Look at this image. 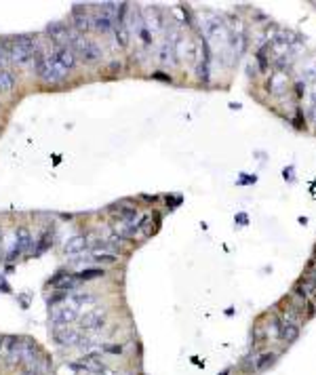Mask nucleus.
I'll use <instances>...</instances> for the list:
<instances>
[{"label": "nucleus", "mask_w": 316, "mask_h": 375, "mask_svg": "<svg viewBox=\"0 0 316 375\" xmlns=\"http://www.w3.org/2000/svg\"><path fill=\"white\" fill-rule=\"evenodd\" d=\"M5 49H7L9 62H13L19 68H26L38 55V47H36V43H32V38H30V36H15V38H11L5 45Z\"/></svg>", "instance_id": "f257e3e1"}, {"label": "nucleus", "mask_w": 316, "mask_h": 375, "mask_svg": "<svg viewBox=\"0 0 316 375\" xmlns=\"http://www.w3.org/2000/svg\"><path fill=\"white\" fill-rule=\"evenodd\" d=\"M34 64H36V72L40 76L43 83H49V85H57L61 83L66 76H68V70L61 68L53 55H45V53H38L34 57Z\"/></svg>", "instance_id": "f03ea898"}, {"label": "nucleus", "mask_w": 316, "mask_h": 375, "mask_svg": "<svg viewBox=\"0 0 316 375\" xmlns=\"http://www.w3.org/2000/svg\"><path fill=\"white\" fill-rule=\"evenodd\" d=\"M70 49L74 51L76 59L85 64H97L101 57H104V51L101 47L95 43V40H89V38H83V36H76L72 43H70Z\"/></svg>", "instance_id": "7ed1b4c3"}, {"label": "nucleus", "mask_w": 316, "mask_h": 375, "mask_svg": "<svg viewBox=\"0 0 316 375\" xmlns=\"http://www.w3.org/2000/svg\"><path fill=\"white\" fill-rule=\"evenodd\" d=\"M106 322H108V312L101 308V310L85 312V316L80 318V327H83L85 333H97L106 327Z\"/></svg>", "instance_id": "20e7f679"}, {"label": "nucleus", "mask_w": 316, "mask_h": 375, "mask_svg": "<svg viewBox=\"0 0 316 375\" xmlns=\"http://www.w3.org/2000/svg\"><path fill=\"white\" fill-rule=\"evenodd\" d=\"M49 318L55 327H68V325H72L74 320H78V310L74 306H70V303H66V306H59V308L51 310Z\"/></svg>", "instance_id": "39448f33"}, {"label": "nucleus", "mask_w": 316, "mask_h": 375, "mask_svg": "<svg viewBox=\"0 0 316 375\" xmlns=\"http://www.w3.org/2000/svg\"><path fill=\"white\" fill-rule=\"evenodd\" d=\"M3 358L7 367L22 364V341L17 337H5L3 339Z\"/></svg>", "instance_id": "423d86ee"}, {"label": "nucleus", "mask_w": 316, "mask_h": 375, "mask_svg": "<svg viewBox=\"0 0 316 375\" xmlns=\"http://www.w3.org/2000/svg\"><path fill=\"white\" fill-rule=\"evenodd\" d=\"M53 339L55 343H59V346L64 348H72V346H78L80 341V331L72 329V327H55L53 329Z\"/></svg>", "instance_id": "0eeeda50"}, {"label": "nucleus", "mask_w": 316, "mask_h": 375, "mask_svg": "<svg viewBox=\"0 0 316 375\" xmlns=\"http://www.w3.org/2000/svg\"><path fill=\"white\" fill-rule=\"evenodd\" d=\"M72 367L76 371H87V373H101L106 369V364H104V358H101V354L99 352H89L85 354V358L83 360H78L76 364H72Z\"/></svg>", "instance_id": "6e6552de"}, {"label": "nucleus", "mask_w": 316, "mask_h": 375, "mask_svg": "<svg viewBox=\"0 0 316 375\" xmlns=\"http://www.w3.org/2000/svg\"><path fill=\"white\" fill-rule=\"evenodd\" d=\"M53 57H55V62H57L61 68H66V70H72V68H76V64H78L74 51L70 49L68 45H59V47L53 51Z\"/></svg>", "instance_id": "1a4fd4ad"}, {"label": "nucleus", "mask_w": 316, "mask_h": 375, "mask_svg": "<svg viewBox=\"0 0 316 375\" xmlns=\"http://www.w3.org/2000/svg\"><path fill=\"white\" fill-rule=\"evenodd\" d=\"M47 32L51 34V38L55 40V43H72V40L78 36V34H74L72 30H70L68 26H61V24H53V26H49L47 28Z\"/></svg>", "instance_id": "9d476101"}, {"label": "nucleus", "mask_w": 316, "mask_h": 375, "mask_svg": "<svg viewBox=\"0 0 316 375\" xmlns=\"http://www.w3.org/2000/svg\"><path fill=\"white\" fill-rule=\"evenodd\" d=\"M72 17H74L76 30H80V32H89V30L93 28V19H91V15H89V11L85 7H74Z\"/></svg>", "instance_id": "9b49d317"}, {"label": "nucleus", "mask_w": 316, "mask_h": 375, "mask_svg": "<svg viewBox=\"0 0 316 375\" xmlns=\"http://www.w3.org/2000/svg\"><path fill=\"white\" fill-rule=\"evenodd\" d=\"M95 301H97V293H68V299H66V303L74 306L76 310L83 306H91Z\"/></svg>", "instance_id": "f8f14e48"}, {"label": "nucleus", "mask_w": 316, "mask_h": 375, "mask_svg": "<svg viewBox=\"0 0 316 375\" xmlns=\"http://www.w3.org/2000/svg\"><path fill=\"white\" fill-rule=\"evenodd\" d=\"M30 245H32V234H30V230L26 226H19L15 230V249L19 253H24Z\"/></svg>", "instance_id": "ddd939ff"}, {"label": "nucleus", "mask_w": 316, "mask_h": 375, "mask_svg": "<svg viewBox=\"0 0 316 375\" xmlns=\"http://www.w3.org/2000/svg\"><path fill=\"white\" fill-rule=\"evenodd\" d=\"M278 335L289 346V343H293L295 339L299 337V327L297 325H291V322H282L280 329H278Z\"/></svg>", "instance_id": "4468645a"}, {"label": "nucleus", "mask_w": 316, "mask_h": 375, "mask_svg": "<svg viewBox=\"0 0 316 375\" xmlns=\"http://www.w3.org/2000/svg\"><path fill=\"white\" fill-rule=\"evenodd\" d=\"M116 217H118L125 226H135L139 213H137V209H133V207H120V209L116 211Z\"/></svg>", "instance_id": "2eb2a0df"}, {"label": "nucleus", "mask_w": 316, "mask_h": 375, "mask_svg": "<svg viewBox=\"0 0 316 375\" xmlns=\"http://www.w3.org/2000/svg\"><path fill=\"white\" fill-rule=\"evenodd\" d=\"M87 249V236H72V238H68L66 242V253H70V255H74V253H80V251H85Z\"/></svg>", "instance_id": "dca6fc26"}, {"label": "nucleus", "mask_w": 316, "mask_h": 375, "mask_svg": "<svg viewBox=\"0 0 316 375\" xmlns=\"http://www.w3.org/2000/svg\"><path fill=\"white\" fill-rule=\"evenodd\" d=\"M114 36H116V43H118V47H122L125 49L127 45H129V26H127V22H116V26H114Z\"/></svg>", "instance_id": "f3484780"}, {"label": "nucleus", "mask_w": 316, "mask_h": 375, "mask_svg": "<svg viewBox=\"0 0 316 375\" xmlns=\"http://www.w3.org/2000/svg\"><path fill=\"white\" fill-rule=\"evenodd\" d=\"M91 257H93L95 261H99V263H116V261H118L116 253H110V251H106V247H97V249H93V253H91Z\"/></svg>", "instance_id": "a211bd4d"}, {"label": "nucleus", "mask_w": 316, "mask_h": 375, "mask_svg": "<svg viewBox=\"0 0 316 375\" xmlns=\"http://www.w3.org/2000/svg\"><path fill=\"white\" fill-rule=\"evenodd\" d=\"M15 89V76L9 70H0V93H11Z\"/></svg>", "instance_id": "6ab92c4d"}, {"label": "nucleus", "mask_w": 316, "mask_h": 375, "mask_svg": "<svg viewBox=\"0 0 316 375\" xmlns=\"http://www.w3.org/2000/svg\"><path fill=\"white\" fill-rule=\"evenodd\" d=\"M78 278H76V274L74 276H64V278H55L53 282H51V285H53L55 289H61V291H70V289H74V287H78Z\"/></svg>", "instance_id": "aec40b11"}, {"label": "nucleus", "mask_w": 316, "mask_h": 375, "mask_svg": "<svg viewBox=\"0 0 316 375\" xmlns=\"http://www.w3.org/2000/svg\"><path fill=\"white\" fill-rule=\"evenodd\" d=\"M274 358H276V354H272V352H263L259 358H255V364H253V369H255V371H263V369L270 367V364L274 362Z\"/></svg>", "instance_id": "412c9836"}, {"label": "nucleus", "mask_w": 316, "mask_h": 375, "mask_svg": "<svg viewBox=\"0 0 316 375\" xmlns=\"http://www.w3.org/2000/svg\"><path fill=\"white\" fill-rule=\"evenodd\" d=\"M284 87H287V76H284V74H274L272 80H270V89L274 91V93H280Z\"/></svg>", "instance_id": "4be33fe9"}, {"label": "nucleus", "mask_w": 316, "mask_h": 375, "mask_svg": "<svg viewBox=\"0 0 316 375\" xmlns=\"http://www.w3.org/2000/svg\"><path fill=\"white\" fill-rule=\"evenodd\" d=\"M99 276H104V270H99V268L83 270V272H78V274H76L78 280H93V278H99Z\"/></svg>", "instance_id": "5701e85b"}, {"label": "nucleus", "mask_w": 316, "mask_h": 375, "mask_svg": "<svg viewBox=\"0 0 316 375\" xmlns=\"http://www.w3.org/2000/svg\"><path fill=\"white\" fill-rule=\"evenodd\" d=\"M101 352H106V354H122V352H125V346H122V343H104V346H101Z\"/></svg>", "instance_id": "b1692460"}, {"label": "nucleus", "mask_w": 316, "mask_h": 375, "mask_svg": "<svg viewBox=\"0 0 316 375\" xmlns=\"http://www.w3.org/2000/svg\"><path fill=\"white\" fill-rule=\"evenodd\" d=\"M7 66H9V55H7L5 43H0V70H5Z\"/></svg>", "instance_id": "393cba45"}, {"label": "nucleus", "mask_w": 316, "mask_h": 375, "mask_svg": "<svg viewBox=\"0 0 316 375\" xmlns=\"http://www.w3.org/2000/svg\"><path fill=\"white\" fill-rule=\"evenodd\" d=\"M152 78L154 80H165V83H171V76L165 72H152Z\"/></svg>", "instance_id": "a878e982"}, {"label": "nucleus", "mask_w": 316, "mask_h": 375, "mask_svg": "<svg viewBox=\"0 0 316 375\" xmlns=\"http://www.w3.org/2000/svg\"><path fill=\"white\" fill-rule=\"evenodd\" d=\"M150 224H152V221H150V217H146L144 221H141V232H144L146 236L150 234Z\"/></svg>", "instance_id": "bb28decb"}, {"label": "nucleus", "mask_w": 316, "mask_h": 375, "mask_svg": "<svg viewBox=\"0 0 316 375\" xmlns=\"http://www.w3.org/2000/svg\"><path fill=\"white\" fill-rule=\"evenodd\" d=\"M99 375H116V373H114V371H108V369H104V371H101Z\"/></svg>", "instance_id": "cd10ccee"}, {"label": "nucleus", "mask_w": 316, "mask_h": 375, "mask_svg": "<svg viewBox=\"0 0 316 375\" xmlns=\"http://www.w3.org/2000/svg\"><path fill=\"white\" fill-rule=\"evenodd\" d=\"M3 339H5V337L0 335V358H3Z\"/></svg>", "instance_id": "c85d7f7f"}, {"label": "nucleus", "mask_w": 316, "mask_h": 375, "mask_svg": "<svg viewBox=\"0 0 316 375\" xmlns=\"http://www.w3.org/2000/svg\"><path fill=\"white\" fill-rule=\"evenodd\" d=\"M314 101H316V93H314Z\"/></svg>", "instance_id": "c756f323"}]
</instances>
